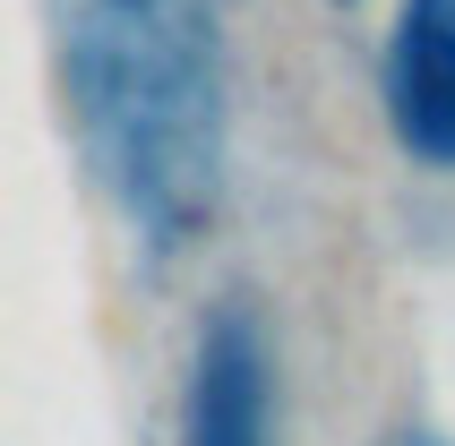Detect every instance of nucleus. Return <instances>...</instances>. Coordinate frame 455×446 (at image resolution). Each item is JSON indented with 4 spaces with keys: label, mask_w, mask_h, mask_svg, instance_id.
<instances>
[{
    "label": "nucleus",
    "mask_w": 455,
    "mask_h": 446,
    "mask_svg": "<svg viewBox=\"0 0 455 446\" xmlns=\"http://www.w3.org/2000/svg\"><path fill=\"white\" fill-rule=\"evenodd\" d=\"M60 60L103 189L155 249L215 215L224 69L206 0H60Z\"/></svg>",
    "instance_id": "1"
},
{
    "label": "nucleus",
    "mask_w": 455,
    "mask_h": 446,
    "mask_svg": "<svg viewBox=\"0 0 455 446\" xmlns=\"http://www.w3.org/2000/svg\"><path fill=\"white\" fill-rule=\"evenodd\" d=\"M180 446H267V344L241 300H224L198 335Z\"/></svg>",
    "instance_id": "2"
},
{
    "label": "nucleus",
    "mask_w": 455,
    "mask_h": 446,
    "mask_svg": "<svg viewBox=\"0 0 455 446\" xmlns=\"http://www.w3.org/2000/svg\"><path fill=\"white\" fill-rule=\"evenodd\" d=\"M387 121L421 163H455V0H412L387 44Z\"/></svg>",
    "instance_id": "3"
},
{
    "label": "nucleus",
    "mask_w": 455,
    "mask_h": 446,
    "mask_svg": "<svg viewBox=\"0 0 455 446\" xmlns=\"http://www.w3.org/2000/svg\"><path fill=\"white\" fill-rule=\"evenodd\" d=\"M395 446H447V438H430V429H404V438H395Z\"/></svg>",
    "instance_id": "4"
},
{
    "label": "nucleus",
    "mask_w": 455,
    "mask_h": 446,
    "mask_svg": "<svg viewBox=\"0 0 455 446\" xmlns=\"http://www.w3.org/2000/svg\"><path fill=\"white\" fill-rule=\"evenodd\" d=\"M335 9H344V0H335Z\"/></svg>",
    "instance_id": "5"
}]
</instances>
